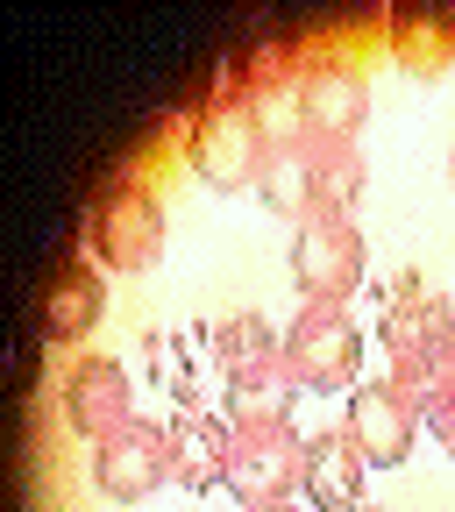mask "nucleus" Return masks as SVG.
I'll return each mask as SVG.
<instances>
[{
	"instance_id": "423d86ee",
	"label": "nucleus",
	"mask_w": 455,
	"mask_h": 512,
	"mask_svg": "<svg viewBox=\"0 0 455 512\" xmlns=\"http://www.w3.org/2000/svg\"><path fill=\"white\" fill-rule=\"evenodd\" d=\"M292 278L306 285V299H349L363 285V228L349 214H313L292 235Z\"/></svg>"
},
{
	"instance_id": "4be33fe9",
	"label": "nucleus",
	"mask_w": 455,
	"mask_h": 512,
	"mask_svg": "<svg viewBox=\"0 0 455 512\" xmlns=\"http://www.w3.org/2000/svg\"><path fill=\"white\" fill-rule=\"evenodd\" d=\"M356 512H384V505H356Z\"/></svg>"
},
{
	"instance_id": "a211bd4d",
	"label": "nucleus",
	"mask_w": 455,
	"mask_h": 512,
	"mask_svg": "<svg viewBox=\"0 0 455 512\" xmlns=\"http://www.w3.org/2000/svg\"><path fill=\"white\" fill-rule=\"evenodd\" d=\"M313 185H320V214H349L363 200V157H356V143H313Z\"/></svg>"
},
{
	"instance_id": "aec40b11",
	"label": "nucleus",
	"mask_w": 455,
	"mask_h": 512,
	"mask_svg": "<svg viewBox=\"0 0 455 512\" xmlns=\"http://www.w3.org/2000/svg\"><path fill=\"white\" fill-rule=\"evenodd\" d=\"M427 427H434V441L455 456V370L441 377V392H434V406H427Z\"/></svg>"
},
{
	"instance_id": "2eb2a0df",
	"label": "nucleus",
	"mask_w": 455,
	"mask_h": 512,
	"mask_svg": "<svg viewBox=\"0 0 455 512\" xmlns=\"http://www.w3.org/2000/svg\"><path fill=\"white\" fill-rule=\"evenodd\" d=\"M392 57L413 79H441L455 64V15H427V8L392 15Z\"/></svg>"
},
{
	"instance_id": "f8f14e48",
	"label": "nucleus",
	"mask_w": 455,
	"mask_h": 512,
	"mask_svg": "<svg viewBox=\"0 0 455 512\" xmlns=\"http://www.w3.org/2000/svg\"><path fill=\"white\" fill-rule=\"evenodd\" d=\"M363 448L349 441V427H335V434H313L306 441V477H299V491L320 505V512H356L363 505Z\"/></svg>"
},
{
	"instance_id": "dca6fc26",
	"label": "nucleus",
	"mask_w": 455,
	"mask_h": 512,
	"mask_svg": "<svg viewBox=\"0 0 455 512\" xmlns=\"http://www.w3.org/2000/svg\"><path fill=\"white\" fill-rule=\"evenodd\" d=\"M214 356H221L228 377H249V370L285 363V335H271V320H256V313H235L214 328Z\"/></svg>"
},
{
	"instance_id": "412c9836",
	"label": "nucleus",
	"mask_w": 455,
	"mask_h": 512,
	"mask_svg": "<svg viewBox=\"0 0 455 512\" xmlns=\"http://www.w3.org/2000/svg\"><path fill=\"white\" fill-rule=\"evenodd\" d=\"M249 512H292V498H278V505H249Z\"/></svg>"
},
{
	"instance_id": "f257e3e1",
	"label": "nucleus",
	"mask_w": 455,
	"mask_h": 512,
	"mask_svg": "<svg viewBox=\"0 0 455 512\" xmlns=\"http://www.w3.org/2000/svg\"><path fill=\"white\" fill-rule=\"evenodd\" d=\"M384 349H392V392L427 420L441 377L455 370V313L448 299L420 292L413 271H399V292L384 306Z\"/></svg>"
},
{
	"instance_id": "39448f33",
	"label": "nucleus",
	"mask_w": 455,
	"mask_h": 512,
	"mask_svg": "<svg viewBox=\"0 0 455 512\" xmlns=\"http://www.w3.org/2000/svg\"><path fill=\"white\" fill-rule=\"evenodd\" d=\"M86 235H93V256L107 271H150L164 256V207L143 185H107Z\"/></svg>"
},
{
	"instance_id": "f3484780",
	"label": "nucleus",
	"mask_w": 455,
	"mask_h": 512,
	"mask_svg": "<svg viewBox=\"0 0 455 512\" xmlns=\"http://www.w3.org/2000/svg\"><path fill=\"white\" fill-rule=\"evenodd\" d=\"M292 363H271V370H249V377H228V399H235V427H271L292 413Z\"/></svg>"
},
{
	"instance_id": "4468645a",
	"label": "nucleus",
	"mask_w": 455,
	"mask_h": 512,
	"mask_svg": "<svg viewBox=\"0 0 455 512\" xmlns=\"http://www.w3.org/2000/svg\"><path fill=\"white\" fill-rule=\"evenodd\" d=\"M100 306H107L100 271H93V264H64V271L50 278V292H43V335H50V342H79L93 320H100Z\"/></svg>"
},
{
	"instance_id": "6e6552de",
	"label": "nucleus",
	"mask_w": 455,
	"mask_h": 512,
	"mask_svg": "<svg viewBox=\"0 0 455 512\" xmlns=\"http://www.w3.org/2000/svg\"><path fill=\"white\" fill-rule=\"evenodd\" d=\"M164 477H171V441H164V427L128 420V427H114L107 441H93V484H100L107 498L143 505Z\"/></svg>"
},
{
	"instance_id": "ddd939ff",
	"label": "nucleus",
	"mask_w": 455,
	"mask_h": 512,
	"mask_svg": "<svg viewBox=\"0 0 455 512\" xmlns=\"http://www.w3.org/2000/svg\"><path fill=\"white\" fill-rule=\"evenodd\" d=\"M256 200H264L278 221H313L320 214V185H313V143L306 136H285L264 164V178H256Z\"/></svg>"
},
{
	"instance_id": "f03ea898",
	"label": "nucleus",
	"mask_w": 455,
	"mask_h": 512,
	"mask_svg": "<svg viewBox=\"0 0 455 512\" xmlns=\"http://www.w3.org/2000/svg\"><path fill=\"white\" fill-rule=\"evenodd\" d=\"M271 150L278 143H271L264 114H256V100L242 93V72H221L214 107L200 114V128H192V164H200V178L221 185V192H242V185L264 178Z\"/></svg>"
},
{
	"instance_id": "6ab92c4d",
	"label": "nucleus",
	"mask_w": 455,
	"mask_h": 512,
	"mask_svg": "<svg viewBox=\"0 0 455 512\" xmlns=\"http://www.w3.org/2000/svg\"><path fill=\"white\" fill-rule=\"evenodd\" d=\"M292 64H299V50H292L285 36H264V43H256V50L235 64V72H242V93H249V100H264V93L292 86Z\"/></svg>"
},
{
	"instance_id": "9d476101",
	"label": "nucleus",
	"mask_w": 455,
	"mask_h": 512,
	"mask_svg": "<svg viewBox=\"0 0 455 512\" xmlns=\"http://www.w3.org/2000/svg\"><path fill=\"white\" fill-rule=\"evenodd\" d=\"M413 427L420 413L392 392V384H363V392L349 399V441L363 448V463H406L413 456Z\"/></svg>"
},
{
	"instance_id": "20e7f679",
	"label": "nucleus",
	"mask_w": 455,
	"mask_h": 512,
	"mask_svg": "<svg viewBox=\"0 0 455 512\" xmlns=\"http://www.w3.org/2000/svg\"><path fill=\"white\" fill-rule=\"evenodd\" d=\"M299 477H306V441L285 420L235 427V441H228V491L242 505H278V498H292Z\"/></svg>"
},
{
	"instance_id": "0eeeda50",
	"label": "nucleus",
	"mask_w": 455,
	"mask_h": 512,
	"mask_svg": "<svg viewBox=\"0 0 455 512\" xmlns=\"http://www.w3.org/2000/svg\"><path fill=\"white\" fill-rule=\"evenodd\" d=\"M370 114V86L349 57H320L299 72V136L313 143H356V128Z\"/></svg>"
},
{
	"instance_id": "1a4fd4ad",
	"label": "nucleus",
	"mask_w": 455,
	"mask_h": 512,
	"mask_svg": "<svg viewBox=\"0 0 455 512\" xmlns=\"http://www.w3.org/2000/svg\"><path fill=\"white\" fill-rule=\"evenodd\" d=\"M64 427L72 434H86V441H107L114 427H128L136 413V399H128V370L114 363V356H86V363H72V377H64Z\"/></svg>"
},
{
	"instance_id": "7ed1b4c3",
	"label": "nucleus",
	"mask_w": 455,
	"mask_h": 512,
	"mask_svg": "<svg viewBox=\"0 0 455 512\" xmlns=\"http://www.w3.org/2000/svg\"><path fill=\"white\" fill-rule=\"evenodd\" d=\"M285 363H292V377L306 384V392H342V384L356 377V363H363L349 306L306 299V313L292 320V335H285Z\"/></svg>"
},
{
	"instance_id": "5701e85b",
	"label": "nucleus",
	"mask_w": 455,
	"mask_h": 512,
	"mask_svg": "<svg viewBox=\"0 0 455 512\" xmlns=\"http://www.w3.org/2000/svg\"><path fill=\"white\" fill-rule=\"evenodd\" d=\"M448 178H455V150H448Z\"/></svg>"
},
{
	"instance_id": "9b49d317",
	"label": "nucleus",
	"mask_w": 455,
	"mask_h": 512,
	"mask_svg": "<svg viewBox=\"0 0 455 512\" xmlns=\"http://www.w3.org/2000/svg\"><path fill=\"white\" fill-rule=\"evenodd\" d=\"M164 441H171V477H178L185 491H214V484H228V441H235V434H228L214 413H200V406L171 413Z\"/></svg>"
}]
</instances>
